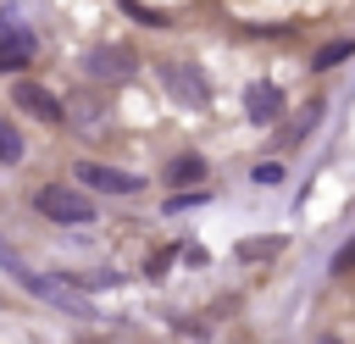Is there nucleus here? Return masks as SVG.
<instances>
[{"label":"nucleus","instance_id":"nucleus-1","mask_svg":"<svg viewBox=\"0 0 355 344\" xmlns=\"http://www.w3.org/2000/svg\"><path fill=\"white\" fill-rule=\"evenodd\" d=\"M33 205H39L50 222H67V227L94 222V205H89V194H78V189H55V183H44V189L33 194Z\"/></svg>","mask_w":355,"mask_h":344},{"label":"nucleus","instance_id":"nucleus-2","mask_svg":"<svg viewBox=\"0 0 355 344\" xmlns=\"http://www.w3.org/2000/svg\"><path fill=\"white\" fill-rule=\"evenodd\" d=\"M161 83L183 105H211V83H205V72L194 61H161Z\"/></svg>","mask_w":355,"mask_h":344},{"label":"nucleus","instance_id":"nucleus-3","mask_svg":"<svg viewBox=\"0 0 355 344\" xmlns=\"http://www.w3.org/2000/svg\"><path fill=\"white\" fill-rule=\"evenodd\" d=\"M17 277H22L28 294H39V300H50V305H61V311H72V316H89V300H83L67 277H44V272H17Z\"/></svg>","mask_w":355,"mask_h":344},{"label":"nucleus","instance_id":"nucleus-4","mask_svg":"<svg viewBox=\"0 0 355 344\" xmlns=\"http://www.w3.org/2000/svg\"><path fill=\"white\" fill-rule=\"evenodd\" d=\"M133 67H139V55H133V50H122V44H100V50H89V55H83V72H89V78H105V83L133 78Z\"/></svg>","mask_w":355,"mask_h":344},{"label":"nucleus","instance_id":"nucleus-5","mask_svg":"<svg viewBox=\"0 0 355 344\" xmlns=\"http://www.w3.org/2000/svg\"><path fill=\"white\" fill-rule=\"evenodd\" d=\"M78 183H83V189H105V194H133V189H144L139 172H122V166H105V161H78Z\"/></svg>","mask_w":355,"mask_h":344},{"label":"nucleus","instance_id":"nucleus-6","mask_svg":"<svg viewBox=\"0 0 355 344\" xmlns=\"http://www.w3.org/2000/svg\"><path fill=\"white\" fill-rule=\"evenodd\" d=\"M244 117L261 122V128L277 122V117H283V89H277V83H250V89H244Z\"/></svg>","mask_w":355,"mask_h":344},{"label":"nucleus","instance_id":"nucleus-7","mask_svg":"<svg viewBox=\"0 0 355 344\" xmlns=\"http://www.w3.org/2000/svg\"><path fill=\"white\" fill-rule=\"evenodd\" d=\"M11 100H17V105H22L28 117H44V122H61V100H55L50 89H39V83H28V78H22L17 89H11Z\"/></svg>","mask_w":355,"mask_h":344},{"label":"nucleus","instance_id":"nucleus-8","mask_svg":"<svg viewBox=\"0 0 355 344\" xmlns=\"http://www.w3.org/2000/svg\"><path fill=\"white\" fill-rule=\"evenodd\" d=\"M28 61H33V33L17 28V22H6V33H0V67H28Z\"/></svg>","mask_w":355,"mask_h":344},{"label":"nucleus","instance_id":"nucleus-9","mask_svg":"<svg viewBox=\"0 0 355 344\" xmlns=\"http://www.w3.org/2000/svg\"><path fill=\"white\" fill-rule=\"evenodd\" d=\"M166 178H172V183H200V178H205V155H178V161L166 166Z\"/></svg>","mask_w":355,"mask_h":344},{"label":"nucleus","instance_id":"nucleus-10","mask_svg":"<svg viewBox=\"0 0 355 344\" xmlns=\"http://www.w3.org/2000/svg\"><path fill=\"white\" fill-rule=\"evenodd\" d=\"M0 161H6V166L22 161V133H17L11 122H0Z\"/></svg>","mask_w":355,"mask_h":344},{"label":"nucleus","instance_id":"nucleus-11","mask_svg":"<svg viewBox=\"0 0 355 344\" xmlns=\"http://www.w3.org/2000/svg\"><path fill=\"white\" fill-rule=\"evenodd\" d=\"M122 11H128L133 22H144V28H166V17H161V11H150V6H139V0H122Z\"/></svg>","mask_w":355,"mask_h":344},{"label":"nucleus","instance_id":"nucleus-12","mask_svg":"<svg viewBox=\"0 0 355 344\" xmlns=\"http://www.w3.org/2000/svg\"><path fill=\"white\" fill-rule=\"evenodd\" d=\"M344 55H355V44H349V39H338V44H327V50H322V55H316V67H322V72H327V67H338V61H344Z\"/></svg>","mask_w":355,"mask_h":344},{"label":"nucleus","instance_id":"nucleus-13","mask_svg":"<svg viewBox=\"0 0 355 344\" xmlns=\"http://www.w3.org/2000/svg\"><path fill=\"white\" fill-rule=\"evenodd\" d=\"M316 117H322V105H311V111H300V117L288 122V133H283V144H294V139H300V133H305V128H311Z\"/></svg>","mask_w":355,"mask_h":344},{"label":"nucleus","instance_id":"nucleus-14","mask_svg":"<svg viewBox=\"0 0 355 344\" xmlns=\"http://www.w3.org/2000/svg\"><path fill=\"white\" fill-rule=\"evenodd\" d=\"M272 250H277V239H250V244H239L244 261H261V255H272Z\"/></svg>","mask_w":355,"mask_h":344},{"label":"nucleus","instance_id":"nucleus-15","mask_svg":"<svg viewBox=\"0 0 355 344\" xmlns=\"http://www.w3.org/2000/svg\"><path fill=\"white\" fill-rule=\"evenodd\" d=\"M255 183H283V166H277V161H261V166H255Z\"/></svg>","mask_w":355,"mask_h":344}]
</instances>
